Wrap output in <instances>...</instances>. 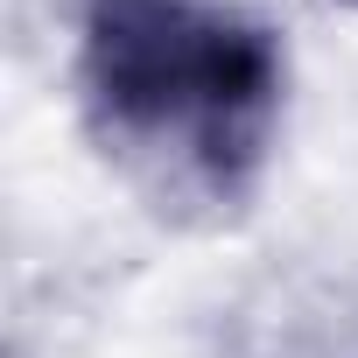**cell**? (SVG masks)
Returning <instances> with one entry per match:
<instances>
[{
	"instance_id": "6da1fadb",
	"label": "cell",
	"mask_w": 358,
	"mask_h": 358,
	"mask_svg": "<svg viewBox=\"0 0 358 358\" xmlns=\"http://www.w3.org/2000/svg\"><path fill=\"white\" fill-rule=\"evenodd\" d=\"M85 92L106 134L176 148L211 190H232L267 148L281 57L260 22L218 0H92Z\"/></svg>"
}]
</instances>
